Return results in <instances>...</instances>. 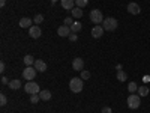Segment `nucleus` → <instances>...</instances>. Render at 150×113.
Wrapping results in <instances>:
<instances>
[{"label":"nucleus","mask_w":150,"mask_h":113,"mask_svg":"<svg viewBox=\"0 0 150 113\" xmlns=\"http://www.w3.org/2000/svg\"><path fill=\"white\" fill-rule=\"evenodd\" d=\"M141 106V97L138 94H131L128 97V107L135 110V109H138Z\"/></svg>","instance_id":"7ed1b4c3"},{"label":"nucleus","mask_w":150,"mask_h":113,"mask_svg":"<svg viewBox=\"0 0 150 113\" xmlns=\"http://www.w3.org/2000/svg\"><path fill=\"white\" fill-rule=\"evenodd\" d=\"M128 12H129V14H132V15H138L140 12H141V8H140L138 3L131 2V3L128 5Z\"/></svg>","instance_id":"6e6552de"},{"label":"nucleus","mask_w":150,"mask_h":113,"mask_svg":"<svg viewBox=\"0 0 150 113\" xmlns=\"http://www.w3.org/2000/svg\"><path fill=\"white\" fill-rule=\"evenodd\" d=\"M90 20L93 21V24H102L104 21V15L101 9H92L90 12Z\"/></svg>","instance_id":"39448f33"},{"label":"nucleus","mask_w":150,"mask_h":113,"mask_svg":"<svg viewBox=\"0 0 150 113\" xmlns=\"http://www.w3.org/2000/svg\"><path fill=\"white\" fill-rule=\"evenodd\" d=\"M77 39H78V36H77V33H71V35H69V41L75 42V41H77Z\"/></svg>","instance_id":"c85d7f7f"},{"label":"nucleus","mask_w":150,"mask_h":113,"mask_svg":"<svg viewBox=\"0 0 150 113\" xmlns=\"http://www.w3.org/2000/svg\"><path fill=\"white\" fill-rule=\"evenodd\" d=\"M6 104H8V98L5 94H2L0 95V106H6Z\"/></svg>","instance_id":"bb28decb"},{"label":"nucleus","mask_w":150,"mask_h":113,"mask_svg":"<svg viewBox=\"0 0 150 113\" xmlns=\"http://www.w3.org/2000/svg\"><path fill=\"white\" fill-rule=\"evenodd\" d=\"M117 26H119L117 20L112 18V17H107V18H104V21H102V27H104V30H107V32H114V30L117 29Z\"/></svg>","instance_id":"f03ea898"},{"label":"nucleus","mask_w":150,"mask_h":113,"mask_svg":"<svg viewBox=\"0 0 150 113\" xmlns=\"http://www.w3.org/2000/svg\"><path fill=\"white\" fill-rule=\"evenodd\" d=\"M24 91H26L27 94L33 95V94H39L41 89H39V84L35 83V82H27L26 86H24Z\"/></svg>","instance_id":"423d86ee"},{"label":"nucleus","mask_w":150,"mask_h":113,"mask_svg":"<svg viewBox=\"0 0 150 113\" xmlns=\"http://www.w3.org/2000/svg\"><path fill=\"white\" fill-rule=\"evenodd\" d=\"M83 87H84V83H83V79L81 77H74L69 82V89L74 94H80L83 91Z\"/></svg>","instance_id":"f257e3e1"},{"label":"nucleus","mask_w":150,"mask_h":113,"mask_svg":"<svg viewBox=\"0 0 150 113\" xmlns=\"http://www.w3.org/2000/svg\"><path fill=\"white\" fill-rule=\"evenodd\" d=\"M128 91H129V94H135L137 91H138V84H137L135 82H129V84H128Z\"/></svg>","instance_id":"412c9836"},{"label":"nucleus","mask_w":150,"mask_h":113,"mask_svg":"<svg viewBox=\"0 0 150 113\" xmlns=\"http://www.w3.org/2000/svg\"><path fill=\"white\" fill-rule=\"evenodd\" d=\"M39 97H41L42 101H50V99H51V92H50L48 89H44V91L39 92Z\"/></svg>","instance_id":"2eb2a0df"},{"label":"nucleus","mask_w":150,"mask_h":113,"mask_svg":"<svg viewBox=\"0 0 150 113\" xmlns=\"http://www.w3.org/2000/svg\"><path fill=\"white\" fill-rule=\"evenodd\" d=\"M81 79H83V80H89V79H90V72L86 71V69H83V71H81Z\"/></svg>","instance_id":"a878e982"},{"label":"nucleus","mask_w":150,"mask_h":113,"mask_svg":"<svg viewBox=\"0 0 150 113\" xmlns=\"http://www.w3.org/2000/svg\"><path fill=\"white\" fill-rule=\"evenodd\" d=\"M75 5L83 9V8H86L87 5H89V0H75Z\"/></svg>","instance_id":"5701e85b"},{"label":"nucleus","mask_w":150,"mask_h":113,"mask_svg":"<svg viewBox=\"0 0 150 113\" xmlns=\"http://www.w3.org/2000/svg\"><path fill=\"white\" fill-rule=\"evenodd\" d=\"M149 87L147 86H138V91H137V94H138L140 97H147L149 95Z\"/></svg>","instance_id":"aec40b11"},{"label":"nucleus","mask_w":150,"mask_h":113,"mask_svg":"<svg viewBox=\"0 0 150 113\" xmlns=\"http://www.w3.org/2000/svg\"><path fill=\"white\" fill-rule=\"evenodd\" d=\"M32 26H33V20H30L27 17H24V18L20 20V27L21 29H30Z\"/></svg>","instance_id":"4468645a"},{"label":"nucleus","mask_w":150,"mask_h":113,"mask_svg":"<svg viewBox=\"0 0 150 113\" xmlns=\"http://www.w3.org/2000/svg\"><path fill=\"white\" fill-rule=\"evenodd\" d=\"M50 2H51V3H56V2H57V0H50Z\"/></svg>","instance_id":"72a5a7b5"},{"label":"nucleus","mask_w":150,"mask_h":113,"mask_svg":"<svg viewBox=\"0 0 150 113\" xmlns=\"http://www.w3.org/2000/svg\"><path fill=\"white\" fill-rule=\"evenodd\" d=\"M5 5H6V0H0V6H2V8H3Z\"/></svg>","instance_id":"473e14b6"},{"label":"nucleus","mask_w":150,"mask_h":113,"mask_svg":"<svg viewBox=\"0 0 150 113\" xmlns=\"http://www.w3.org/2000/svg\"><path fill=\"white\" fill-rule=\"evenodd\" d=\"M41 35H42V30H41L39 26H32V27L29 29V36L33 38V39H38Z\"/></svg>","instance_id":"0eeeda50"},{"label":"nucleus","mask_w":150,"mask_h":113,"mask_svg":"<svg viewBox=\"0 0 150 113\" xmlns=\"http://www.w3.org/2000/svg\"><path fill=\"white\" fill-rule=\"evenodd\" d=\"M44 21V15L42 14H38V15H35V18H33V23L36 24V26H38V24H41Z\"/></svg>","instance_id":"b1692460"},{"label":"nucleus","mask_w":150,"mask_h":113,"mask_svg":"<svg viewBox=\"0 0 150 113\" xmlns=\"http://www.w3.org/2000/svg\"><path fill=\"white\" fill-rule=\"evenodd\" d=\"M72 68H74L75 71H83V68H84V60H83L81 57H75L74 62H72Z\"/></svg>","instance_id":"1a4fd4ad"},{"label":"nucleus","mask_w":150,"mask_h":113,"mask_svg":"<svg viewBox=\"0 0 150 113\" xmlns=\"http://www.w3.org/2000/svg\"><path fill=\"white\" fill-rule=\"evenodd\" d=\"M2 84H9V82H8L6 77H2Z\"/></svg>","instance_id":"2f4dec72"},{"label":"nucleus","mask_w":150,"mask_h":113,"mask_svg":"<svg viewBox=\"0 0 150 113\" xmlns=\"http://www.w3.org/2000/svg\"><path fill=\"white\" fill-rule=\"evenodd\" d=\"M81 29H83V26H81L80 21H74V23H72V26H71V32H72V33H78Z\"/></svg>","instance_id":"f3484780"},{"label":"nucleus","mask_w":150,"mask_h":113,"mask_svg":"<svg viewBox=\"0 0 150 113\" xmlns=\"http://www.w3.org/2000/svg\"><path fill=\"white\" fill-rule=\"evenodd\" d=\"M33 67L36 68V71H38V72H45V71H47V64H45L44 60H41V59H36Z\"/></svg>","instance_id":"9b49d317"},{"label":"nucleus","mask_w":150,"mask_h":113,"mask_svg":"<svg viewBox=\"0 0 150 113\" xmlns=\"http://www.w3.org/2000/svg\"><path fill=\"white\" fill-rule=\"evenodd\" d=\"M41 99V97H39V94H33V95H30V103L32 104H36L38 101Z\"/></svg>","instance_id":"393cba45"},{"label":"nucleus","mask_w":150,"mask_h":113,"mask_svg":"<svg viewBox=\"0 0 150 113\" xmlns=\"http://www.w3.org/2000/svg\"><path fill=\"white\" fill-rule=\"evenodd\" d=\"M101 113H112V110H111V107H107V106H105V107L102 109Z\"/></svg>","instance_id":"c756f323"},{"label":"nucleus","mask_w":150,"mask_h":113,"mask_svg":"<svg viewBox=\"0 0 150 113\" xmlns=\"http://www.w3.org/2000/svg\"><path fill=\"white\" fill-rule=\"evenodd\" d=\"M57 33H59V36H62V38H66V36H69L72 32H71V27H68V26H60L59 29H57Z\"/></svg>","instance_id":"ddd939ff"},{"label":"nucleus","mask_w":150,"mask_h":113,"mask_svg":"<svg viewBox=\"0 0 150 113\" xmlns=\"http://www.w3.org/2000/svg\"><path fill=\"white\" fill-rule=\"evenodd\" d=\"M21 87V82L20 80H11L9 82V89H12V91H17V89H20Z\"/></svg>","instance_id":"a211bd4d"},{"label":"nucleus","mask_w":150,"mask_h":113,"mask_svg":"<svg viewBox=\"0 0 150 113\" xmlns=\"http://www.w3.org/2000/svg\"><path fill=\"white\" fill-rule=\"evenodd\" d=\"M117 80L119 82H126L128 80V74L126 72H125V71H117Z\"/></svg>","instance_id":"4be33fe9"},{"label":"nucleus","mask_w":150,"mask_h":113,"mask_svg":"<svg viewBox=\"0 0 150 113\" xmlns=\"http://www.w3.org/2000/svg\"><path fill=\"white\" fill-rule=\"evenodd\" d=\"M36 68L35 67H26V69H23V79L27 82H33V79L36 77Z\"/></svg>","instance_id":"20e7f679"},{"label":"nucleus","mask_w":150,"mask_h":113,"mask_svg":"<svg viewBox=\"0 0 150 113\" xmlns=\"http://www.w3.org/2000/svg\"><path fill=\"white\" fill-rule=\"evenodd\" d=\"M24 65H26V67H33L35 65V60L36 59H33V56L32 54H27V56H24Z\"/></svg>","instance_id":"dca6fc26"},{"label":"nucleus","mask_w":150,"mask_h":113,"mask_svg":"<svg viewBox=\"0 0 150 113\" xmlns=\"http://www.w3.org/2000/svg\"><path fill=\"white\" fill-rule=\"evenodd\" d=\"M63 21H65V26L71 27V26H72V23H74V18H71V17H66Z\"/></svg>","instance_id":"cd10ccee"},{"label":"nucleus","mask_w":150,"mask_h":113,"mask_svg":"<svg viewBox=\"0 0 150 113\" xmlns=\"http://www.w3.org/2000/svg\"><path fill=\"white\" fill-rule=\"evenodd\" d=\"M71 14H72L74 18H81V17H83V9L77 6V8H74V9L71 11Z\"/></svg>","instance_id":"6ab92c4d"},{"label":"nucleus","mask_w":150,"mask_h":113,"mask_svg":"<svg viewBox=\"0 0 150 113\" xmlns=\"http://www.w3.org/2000/svg\"><path fill=\"white\" fill-rule=\"evenodd\" d=\"M5 68H6V67H5V62H0V72H3Z\"/></svg>","instance_id":"7c9ffc66"},{"label":"nucleus","mask_w":150,"mask_h":113,"mask_svg":"<svg viewBox=\"0 0 150 113\" xmlns=\"http://www.w3.org/2000/svg\"><path fill=\"white\" fill-rule=\"evenodd\" d=\"M60 3L65 11H72L75 8V0H60Z\"/></svg>","instance_id":"f8f14e48"},{"label":"nucleus","mask_w":150,"mask_h":113,"mask_svg":"<svg viewBox=\"0 0 150 113\" xmlns=\"http://www.w3.org/2000/svg\"><path fill=\"white\" fill-rule=\"evenodd\" d=\"M104 27L102 26H99V24H96V26L92 29V36L95 38V39H98V38H101L102 35H104Z\"/></svg>","instance_id":"9d476101"}]
</instances>
